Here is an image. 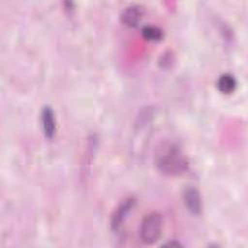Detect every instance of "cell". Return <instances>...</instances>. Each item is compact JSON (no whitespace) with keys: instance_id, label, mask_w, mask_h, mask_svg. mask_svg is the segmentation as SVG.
Wrapping results in <instances>:
<instances>
[{"instance_id":"277c9868","label":"cell","mask_w":248,"mask_h":248,"mask_svg":"<svg viewBox=\"0 0 248 248\" xmlns=\"http://www.w3.org/2000/svg\"><path fill=\"white\" fill-rule=\"evenodd\" d=\"M183 201L188 210L191 213L198 215L202 212V198H201L200 192L195 187H187L184 190Z\"/></svg>"},{"instance_id":"9c48e42d","label":"cell","mask_w":248,"mask_h":248,"mask_svg":"<svg viewBox=\"0 0 248 248\" xmlns=\"http://www.w3.org/2000/svg\"><path fill=\"white\" fill-rule=\"evenodd\" d=\"M164 246H170V247H181L182 244L177 241V240H170V241H168L167 243L163 244Z\"/></svg>"},{"instance_id":"6da1fadb","label":"cell","mask_w":248,"mask_h":248,"mask_svg":"<svg viewBox=\"0 0 248 248\" xmlns=\"http://www.w3.org/2000/svg\"><path fill=\"white\" fill-rule=\"evenodd\" d=\"M154 163L165 175H180L188 170L189 161L182 148L172 140H163L154 150Z\"/></svg>"},{"instance_id":"3957f363","label":"cell","mask_w":248,"mask_h":248,"mask_svg":"<svg viewBox=\"0 0 248 248\" xmlns=\"http://www.w3.org/2000/svg\"><path fill=\"white\" fill-rule=\"evenodd\" d=\"M136 202V200L132 197L125 199L119 205L118 207L114 210L112 216H111V221H110V226L111 229L114 231H117L121 226L126 217L128 216L129 212L133 208L134 204Z\"/></svg>"},{"instance_id":"7a4b0ae2","label":"cell","mask_w":248,"mask_h":248,"mask_svg":"<svg viewBox=\"0 0 248 248\" xmlns=\"http://www.w3.org/2000/svg\"><path fill=\"white\" fill-rule=\"evenodd\" d=\"M163 230V216L159 212L147 214L141 221L140 228V236L146 245L156 243L161 237Z\"/></svg>"},{"instance_id":"ba28073f","label":"cell","mask_w":248,"mask_h":248,"mask_svg":"<svg viewBox=\"0 0 248 248\" xmlns=\"http://www.w3.org/2000/svg\"><path fill=\"white\" fill-rule=\"evenodd\" d=\"M141 34L145 40L151 41V42L160 41L163 39V36H164L162 29L154 25L143 26L141 29Z\"/></svg>"},{"instance_id":"52a82bcc","label":"cell","mask_w":248,"mask_h":248,"mask_svg":"<svg viewBox=\"0 0 248 248\" xmlns=\"http://www.w3.org/2000/svg\"><path fill=\"white\" fill-rule=\"evenodd\" d=\"M218 90L223 94H231L232 93L237 85L235 78L231 74H223L221 75L216 82Z\"/></svg>"},{"instance_id":"8992f818","label":"cell","mask_w":248,"mask_h":248,"mask_svg":"<svg viewBox=\"0 0 248 248\" xmlns=\"http://www.w3.org/2000/svg\"><path fill=\"white\" fill-rule=\"evenodd\" d=\"M142 17V9L139 5H130L120 14V20L129 27H136Z\"/></svg>"},{"instance_id":"5b68a950","label":"cell","mask_w":248,"mask_h":248,"mask_svg":"<svg viewBox=\"0 0 248 248\" xmlns=\"http://www.w3.org/2000/svg\"><path fill=\"white\" fill-rule=\"evenodd\" d=\"M41 122L45 137L49 140L52 139L56 131V122L54 112L49 106L43 108L41 112Z\"/></svg>"}]
</instances>
